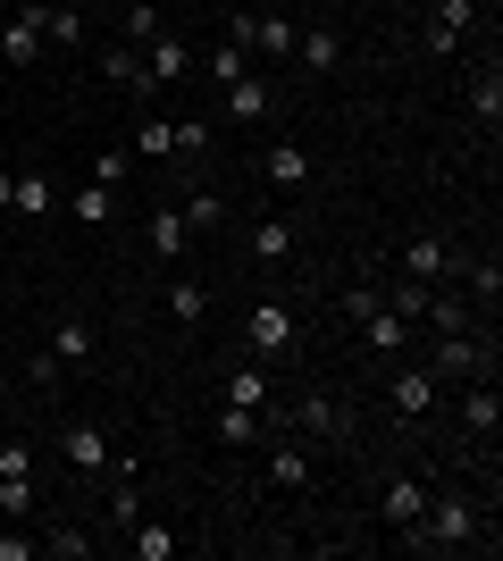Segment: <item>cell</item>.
<instances>
[{
    "label": "cell",
    "mask_w": 503,
    "mask_h": 561,
    "mask_svg": "<svg viewBox=\"0 0 503 561\" xmlns=\"http://www.w3.org/2000/svg\"><path fill=\"white\" fill-rule=\"evenodd\" d=\"M403 537L428 545V553H461V545H479V503L470 494H428L420 528H403Z\"/></svg>",
    "instance_id": "1"
},
{
    "label": "cell",
    "mask_w": 503,
    "mask_h": 561,
    "mask_svg": "<svg viewBox=\"0 0 503 561\" xmlns=\"http://www.w3.org/2000/svg\"><path fill=\"white\" fill-rule=\"evenodd\" d=\"M445 377H495V335H470V328H454V335H436V386Z\"/></svg>",
    "instance_id": "2"
},
{
    "label": "cell",
    "mask_w": 503,
    "mask_h": 561,
    "mask_svg": "<svg viewBox=\"0 0 503 561\" xmlns=\"http://www.w3.org/2000/svg\"><path fill=\"white\" fill-rule=\"evenodd\" d=\"M43 50H50V34H43V0H18V18L0 25V59H9V68H34Z\"/></svg>",
    "instance_id": "3"
},
{
    "label": "cell",
    "mask_w": 503,
    "mask_h": 561,
    "mask_svg": "<svg viewBox=\"0 0 503 561\" xmlns=\"http://www.w3.org/2000/svg\"><path fill=\"white\" fill-rule=\"evenodd\" d=\"M286 420L302 427V436H328V445H353V411L335 394H302V402H286Z\"/></svg>",
    "instance_id": "4"
},
{
    "label": "cell",
    "mask_w": 503,
    "mask_h": 561,
    "mask_svg": "<svg viewBox=\"0 0 503 561\" xmlns=\"http://www.w3.org/2000/svg\"><path fill=\"white\" fill-rule=\"evenodd\" d=\"M243 344L261 352V360L294 352V310H286V302H252V319H243Z\"/></svg>",
    "instance_id": "5"
},
{
    "label": "cell",
    "mask_w": 503,
    "mask_h": 561,
    "mask_svg": "<svg viewBox=\"0 0 503 561\" xmlns=\"http://www.w3.org/2000/svg\"><path fill=\"white\" fill-rule=\"evenodd\" d=\"M25 469H34V453H25V445L0 453V512H9V519L34 512V478H25Z\"/></svg>",
    "instance_id": "6"
},
{
    "label": "cell",
    "mask_w": 503,
    "mask_h": 561,
    "mask_svg": "<svg viewBox=\"0 0 503 561\" xmlns=\"http://www.w3.org/2000/svg\"><path fill=\"white\" fill-rule=\"evenodd\" d=\"M436 394H445V386H436V369H395V386H386V402H395L403 420H428Z\"/></svg>",
    "instance_id": "7"
},
{
    "label": "cell",
    "mask_w": 503,
    "mask_h": 561,
    "mask_svg": "<svg viewBox=\"0 0 503 561\" xmlns=\"http://www.w3.org/2000/svg\"><path fill=\"white\" fill-rule=\"evenodd\" d=\"M144 76H151V84H176V76H193V50H185V34H168V25H160V34L144 43Z\"/></svg>",
    "instance_id": "8"
},
{
    "label": "cell",
    "mask_w": 503,
    "mask_h": 561,
    "mask_svg": "<svg viewBox=\"0 0 503 561\" xmlns=\"http://www.w3.org/2000/svg\"><path fill=\"white\" fill-rule=\"evenodd\" d=\"M378 512H386V528L403 537V528H420V512H428V486H420V478H386Z\"/></svg>",
    "instance_id": "9"
},
{
    "label": "cell",
    "mask_w": 503,
    "mask_h": 561,
    "mask_svg": "<svg viewBox=\"0 0 503 561\" xmlns=\"http://www.w3.org/2000/svg\"><path fill=\"white\" fill-rule=\"evenodd\" d=\"M461 427H470L479 445H495V427H503V394H495V377H470V402H461Z\"/></svg>",
    "instance_id": "10"
},
{
    "label": "cell",
    "mask_w": 503,
    "mask_h": 561,
    "mask_svg": "<svg viewBox=\"0 0 503 561\" xmlns=\"http://www.w3.org/2000/svg\"><path fill=\"white\" fill-rule=\"evenodd\" d=\"M151 252H160L168 268L193 252V227H185V210H176V202H160V210H151Z\"/></svg>",
    "instance_id": "11"
},
{
    "label": "cell",
    "mask_w": 503,
    "mask_h": 561,
    "mask_svg": "<svg viewBox=\"0 0 503 561\" xmlns=\"http://www.w3.org/2000/svg\"><path fill=\"white\" fill-rule=\"evenodd\" d=\"M261 168H268V185H286V193H302V185L319 176V160L302 151V142H277V151H268Z\"/></svg>",
    "instance_id": "12"
},
{
    "label": "cell",
    "mask_w": 503,
    "mask_h": 561,
    "mask_svg": "<svg viewBox=\"0 0 503 561\" xmlns=\"http://www.w3.org/2000/svg\"><path fill=\"white\" fill-rule=\"evenodd\" d=\"M9 210H18V218L59 210V193H50V176H43V168H18V176H9Z\"/></svg>",
    "instance_id": "13"
},
{
    "label": "cell",
    "mask_w": 503,
    "mask_h": 561,
    "mask_svg": "<svg viewBox=\"0 0 503 561\" xmlns=\"http://www.w3.org/2000/svg\"><path fill=\"white\" fill-rule=\"evenodd\" d=\"M294 18H243V50H268V59H294Z\"/></svg>",
    "instance_id": "14"
},
{
    "label": "cell",
    "mask_w": 503,
    "mask_h": 561,
    "mask_svg": "<svg viewBox=\"0 0 503 561\" xmlns=\"http://www.w3.org/2000/svg\"><path fill=\"white\" fill-rule=\"evenodd\" d=\"M361 344H369V352H378V360H395V352H403L411 344V319H395V310H369V319H361Z\"/></svg>",
    "instance_id": "15"
},
{
    "label": "cell",
    "mask_w": 503,
    "mask_h": 561,
    "mask_svg": "<svg viewBox=\"0 0 503 561\" xmlns=\"http://www.w3.org/2000/svg\"><path fill=\"white\" fill-rule=\"evenodd\" d=\"M227 117H236V126H261V117H268V84H261L252 68L227 84Z\"/></svg>",
    "instance_id": "16"
},
{
    "label": "cell",
    "mask_w": 503,
    "mask_h": 561,
    "mask_svg": "<svg viewBox=\"0 0 503 561\" xmlns=\"http://www.w3.org/2000/svg\"><path fill=\"white\" fill-rule=\"evenodd\" d=\"M403 268H411V277H420V285H428V277H445V268H454V243H445V234H411Z\"/></svg>",
    "instance_id": "17"
},
{
    "label": "cell",
    "mask_w": 503,
    "mask_h": 561,
    "mask_svg": "<svg viewBox=\"0 0 503 561\" xmlns=\"http://www.w3.org/2000/svg\"><path fill=\"white\" fill-rule=\"evenodd\" d=\"M168 319H176V328H202V319H210V285L176 277V285H168Z\"/></svg>",
    "instance_id": "18"
},
{
    "label": "cell",
    "mask_w": 503,
    "mask_h": 561,
    "mask_svg": "<svg viewBox=\"0 0 503 561\" xmlns=\"http://www.w3.org/2000/svg\"><path fill=\"white\" fill-rule=\"evenodd\" d=\"M101 76H110V84H126V93H151L144 50H135V43H110V50H101Z\"/></svg>",
    "instance_id": "19"
},
{
    "label": "cell",
    "mask_w": 503,
    "mask_h": 561,
    "mask_svg": "<svg viewBox=\"0 0 503 561\" xmlns=\"http://www.w3.org/2000/svg\"><path fill=\"white\" fill-rule=\"evenodd\" d=\"M227 402H236V411H268V369H261V360L227 369Z\"/></svg>",
    "instance_id": "20"
},
{
    "label": "cell",
    "mask_w": 503,
    "mask_h": 561,
    "mask_svg": "<svg viewBox=\"0 0 503 561\" xmlns=\"http://www.w3.org/2000/svg\"><path fill=\"white\" fill-rule=\"evenodd\" d=\"M59 445H68V461H76V469H110V461H118V453H110V436H101V427H68Z\"/></svg>",
    "instance_id": "21"
},
{
    "label": "cell",
    "mask_w": 503,
    "mask_h": 561,
    "mask_svg": "<svg viewBox=\"0 0 503 561\" xmlns=\"http://www.w3.org/2000/svg\"><path fill=\"white\" fill-rule=\"evenodd\" d=\"M126 553H135V561H168V553H176V528H160V519H135V528H126Z\"/></svg>",
    "instance_id": "22"
},
{
    "label": "cell",
    "mask_w": 503,
    "mask_h": 561,
    "mask_svg": "<svg viewBox=\"0 0 503 561\" xmlns=\"http://www.w3.org/2000/svg\"><path fill=\"white\" fill-rule=\"evenodd\" d=\"M470 110H479V117H487V135H495V117H503V68H495V59L470 76Z\"/></svg>",
    "instance_id": "23"
},
{
    "label": "cell",
    "mask_w": 503,
    "mask_h": 561,
    "mask_svg": "<svg viewBox=\"0 0 503 561\" xmlns=\"http://www.w3.org/2000/svg\"><path fill=\"white\" fill-rule=\"evenodd\" d=\"M59 210H76V227H110V210H118V193H110V185H84V193H68Z\"/></svg>",
    "instance_id": "24"
},
{
    "label": "cell",
    "mask_w": 503,
    "mask_h": 561,
    "mask_svg": "<svg viewBox=\"0 0 503 561\" xmlns=\"http://www.w3.org/2000/svg\"><path fill=\"white\" fill-rule=\"evenodd\" d=\"M268 486H286V494H302V486H311V453H294V445H277V453H268Z\"/></svg>",
    "instance_id": "25"
},
{
    "label": "cell",
    "mask_w": 503,
    "mask_h": 561,
    "mask_svg": "<svg viewBox=\"0 0 503 561\" xmlns=\"http://www.w3.org/2000/svg\"><path fill=\"white\" fill-rule=\"evenodd\" d=\"M126 151H135V160H176V126H168V117H144Z\"/></svg>",
    "instance_id": "26"
},
{
    "label": "cell",
    "mask_w": 503,
    "mask_h": 561,
    "mask_svg": "<svg viewBox=\"0 0 503 561\" xmlns=\"http://www.w3.org/2000/svg\"><path fill=\"white\" fill-rule=\"evenodd\" d=\"M252 260H268V268L294 260V227H286V218H261V227H252Z\"/></svg>",
    "instance_id": "27"
},
{
    "label": "cell",
    "mask_w": 503,
    "mask_h": 561,
    "mask_svg": "<svg viewBox=\"0 0 503 561\" xmlns=\"http://www.w3.org/2000/svg\"><path fill=\"white\" fill-rule=\"evenodd\" d=\"M294 59H302V68H335V59H344V43H335L328 25H311V34H294Z\"/></svg>",
    "instance_id": "28"
},
{
    "label": "cell",
    "mask_w": 503,
    "mask_h": 561,
    "mask_svg": "<svg viewBox=\"0 0 503 561\" xmlns=\"http://www.w3.org/2000/svg\"><path fill=\"white\" fill-rule=\"evenodd\" d=\"M378 302L395 310V319H411V328H420V310H428V285H420V277H403V285H386Z\"/></svg>",
    "instance_id": "29"
},
{
    "label": "cell",
    "mask_w": 503,
    "mask_h": 561,
    "mask_svg": "<svg viewBox=\"0 0 503 561\" xmlns=\"http://www.w3.org/2000/svg\"><path fill=\"white\" fill-rule=\"evenodd\" d=\"M50 352H59V360H93V335H84V319H59V328H50Z\"/></svg>",
    "instance_id": "30"
},
{
    "label": "cell",
    "mask_w": 503,
    "mask_h": 561,
    "mask_svg": "<svg viewBox=\"0 0 503 561\" xmlns=\"http://www.w3.org/2000/svg\"><path fill=\"white\" fill-rule=\"evenodd\" d=\"M252 436H261V411H236V402H227V411H218V445H252Z\"/></svg>",
    "instance_id": "31"
},
{
    "label": "cell",
    "mask_w": 503,
    "mask_h": 561,
    "mask_svg": "<svg viewBox=\"0 0 503 561\" xmlns=\"http://www.w3.org/2000/svg\"><path fill=\"white\" fill-rule=\"evenodd\" d=\"M210 142H218V126H210V117H176V151H185V160H202Z\"/></svg>",
    "instance_id": "32"
},
{
    "label": "cell",
    "mask_w": 503,
    "mask_h": 561,
    "mask_svg": "<svg viewBox=\"0 0 503 561\" xmlns=\"http://www.w3.org/2000/svg\"><path fill=\"white\" fill-rule=\"evenodd\" d=\"M43 34H50V43H84V18H76V9H50V0H43Z\"/></svg>",
    "instance_id": "33"
},
{
    "label": "cell",
    "mask_w": 503,
    "mask_h": 561,
    "mask_svg": "<svg viewBox=\"0 0 503 561\" xmlns=\"http://www.w3.org/2000/svg\"><path fill=\"white\" fill-rule=\"evenodd\" d=\"M420 319H428L436 335H454V328H470V310H461V302H445V294H428V310H420Z\"/></svg>",
    "instance_id": "34"
},
{
    "label": "cell",
    "mask_w": 503,
    "mask_h": 561,
    "mask_svg": "<svg viewBox=\"0 0 503 561\" xmlns=\"http://www.w3.org/2000/svg\"><path fill=\"white\" fill-rule=\"evenodd\" d=\"M176 210H185V227H193V234H210V227H218V193H185Z\"/></svg>",
    "instance_id": "35"
},
{
    "label": "cell",
    "mask_w": 503,
    "mask_h": 561,
    "mask_svg": "<svg viewBox=\"0 0 503 561\" xmlns=\"http://www.w3.org/2000/svg\"><path fill=\"white\" fill-rule=\"evenodd\" d=\"M43 553L76 561V553H93V537H84V528H50V537H43Z\"/></svg>",
    "instance_id": "36"
},
{
    "label": "cell",
    "mask_w": 503,
    "mask_h": 561,
    "mask_svg": "<svg viewBox=\"0 0 503 561\" xmlns=\"http://www.w3.org/2000/svg\"><path fill=\"white\" fill-rule=\"evenodd\" d=\"M59 369H68V360H59V352H34V360H25V386H59Z\"/></svg>",
    "instance_id": "37"
},
{
    "label": "cell",
    "mask_w": 503,
    "mask_h": 561,
    "mask_svg": "<svg viewBox=\"0 0 503 561\" xmlns=\"http://www.w3.org/2000/svg\"><path fill=\"white\" fill-rule=\"evenodd\" d=\"M126 168H135V151H101V160H93V185H110V193H118V176H126Z\"/></svg>",
    "instance_id": "38"
},
{
    "label": "cell",
    "mask_w": 503,
    "mask_h": 561,
    "mask_svg": "<svg viewBox=\"0 0 503 561\" xmlns=\"http://www.w3.org/2000/svg\"><path fill=\"white\" fill-rule=\"evenodd\" d=\"M470 294H479V302L495 310V294H503V268H487V260H470Z\"/></svg>",
    "instance_id": "39"
},
{
    "label": "cell",
    "mask_w": 503,
    "mask_h": 561,
    "mask_svg": "<svg viewBox=\"0 0 503 561\" xmlns=\"http://www.w3.org/2000/svg\"><path fill=\"white\" fill-rule=\"evenodd\" d=\"M151 34H160V18H151V9H144V0H135V9H126V43H135V50H144V43H151Z\"/></svg>",
    "instance_id": "40"
},
{
    "label": "cell",
    "mask_w": 503,
    "mask_h": 561,
    "mask_svg": "<svg viewBox=\"0 0 503 561\" xmlns=\"http://www.w3.org/2000/svg\"><path fill=\"white\" fill-rule=\"evenodd\" d=\"M369 310H378V285H344V319H353V328L369 319Z\"/></svg>",
    "instance_id": "41"
},
{
    "label": "cell",
    "mask_w": 503,
    "mask_h": 561,
    "mask_svg": "<svg viewBox=\"0 0 503 561\" xmlns=\"http://www.w3.org/2000/svg\"><path fill=\"white\" fill-rule=\"evenodd\" d=\"M470 9H479V0H436V18H428V25H445V34H461V25H470Z\"/></svg>",
    "instance_id": "42"
},
{
    "label": "cell",
    "mask_w": 503,
    "mask_h": 561,
    "mask_svg": "<svg viewBox=\"0 0 503 561\" xmlns=\"http://www.w3.org/2000/svg\"><path fill=\"white\" fill-rule=\"evenodd\" d=\"M243 68H252V59H243V43H227V50H218V59H210V76H218V84H236Z\"/></svg>",
    "instance_id": "43"
},
{
    "label": "cell",
    "mask_w": 503,
    "mask_h": 561,
    "mask_svg": "<svg viewBox=\"0 0 503 561\" xmlns=\"http://www.w3.org/2000/svg\"><path fill=\"white\" fill-rule=\"evenodd\" d=\"M43 553V537H0V561H34Z\"/></svg>",
    "instance_id": "44"
}]
</instances>
